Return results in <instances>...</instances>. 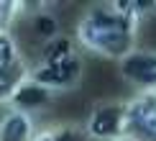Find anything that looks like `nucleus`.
I'll use <instances>...</instances> for the list:
<instances>
[{"label": "nucleus", "instance_id": "obj_10", "mask_svg": "<svg viewBox=\"0 0 156 141\" xmlns=\"http://www.w3.org/2000/svg\"><path fill=\"white\" fill-rule=\"evenodd\" d=\"M31 28H34V34L41 36L44 41H49V38L59 36V21H56L51 13H46V10H41V13H36V16H31Z\"/></svg>", "mask_w": 156, "mask_h": 141}, {"label": "nucleus", "instance_id": "obj_14", "mask_svg": "<svg viewBox=\"0 0 156 141\" xmlns=\"http://www.w3.org/2000/svg\"><path fill=\"white\" fill-rule=\"evenodd\" d=\"M115 141H136V139H131V136H123V139H115Z\"/></svg>", "mask_w": 156, "mask_h": 141}, {"label": "nucleus", "instance_id": "obj_9", "mask_svg": "<svg viewBox=\"0 0 156 141\" xmlns=\"http://www.w3.org/2000/svg\"><path fill=\"white\" fill-rule=\"evenodd\" d=\"M77 54V41L72 36H54L49 38V41L41 44V51H38V64H51V62H62L67 59V56Z\"/></svg>", "mask_w": 156, "mask_h": 141}, {"label": "nucleus", "instance_id": "obj_12", "mask_svg": "<svg viewBox=\"0 0 156 141\" xmlns=\"http://www.w3.org/2000/svg\"><path fill=\"white\" fill-rule=\"evenodd\" d=\"M54 131H56V141H92L87 133H84V128L72 126V123H67V126H54Z\"/></svg>", "mask_w": 156, "mask_h": 141}, {"label": "nucleus", "instance_id": "obj_2", "mask_svg": "<svg viewBox=\"0 0 156 141\" xmlns=\"http://www.w3.org/2000/svg\"><path fill=\"white\" fill-rule=\"evenodd\" d=\"M31 67L10 31H0V103L8 105L10 95L28 80Z\"/></svg>", "mask_w": 156, "mask_h": 141}, {"label": "nucleus", "instance_id": "obj_4", "mask_svg": "<svg viewBox=\"0 0 156 141\" xmlns=\"http://www.w3.org/2000/svg\"><path fill=\"white\" fill-rule=\"evenodd\" d=\"M84 133L92 141H115L126 136V100H105L90 110Z\"/></svg>", "mask_w": 156, "mask_h": 141}, {"label": "nucleus", "instance_id": "obj_3", "mask_svg": "<svg viewBox=\"0 0 156 141\" xmlns=\"http://www.w3.org/2000/svg\"><path fill=\"white\" fill-rule=\"evenodd\" d=\"M28 77L34 82H38L41 87H46L49 92H69V90L80 87L84 77V62L80 54H72L62 62L36 64V67H31Z\"/></svg>", "mask_w": 156, "mask_h": 141}, {"label": "nucleus", "instance_id": "obj_7", "mask_svg": "<svg viewBox=\"0 0 156 141\" xmlns=\"http://www.w3.org/2000/svg\"><path fill=\"white\" fill-rule=\"evenodd\" d=\"M51 103H54V92H49L46 87H41L38 82H34V80L28 77V80H26L23 85L10 95L8 108L21 110V113H28V115H34V118H36L38 113L49 110Z\"/></svg>", "mask_w": 156, "mask_h": 141}, {"label": "nucleus", "instance_id": "obj_1", "mask_svg": "<svg viewBox=\"0 0 156 141\" xmlns=\"http://www.w3.org/2000/svg\"><path fill=\"white\" fill-rule=\"evenodd\" d=\"M138 28L141 26L118 13L113 3H95L77 21L74 41L95 56L120 62L128 51L136 49Z\"/></svg>", "mask_w": 156, "mask_h": 141}, {"label": "nucleus", "instance_id": "obj_6", "mask_svg": "<svg viewBox=\"0 0 156 141\" xmlns=\"http://www.w3.org/2000/svg\"><path fill=\"white\" fill-rule=\"evenodd\" d=\"M118 69L123 80L138 92H156V49L136 46L118 62Z\"/></svg>", "mask_w": 156, "mask_h": 141}, {"label": "nucleus", "instance_id": "obj_11", "mask_svg": "<svg viewBox=\"0 0 156 141\" xmlns=\"http://www.w3.org/2000/svg\"><path fill=\"white\" fill-rule=\"evenodd\" d=\"M28 5L21 0H0V31H10L13 23L26 13Z\"/></svg>", "mask_w": 156, "mask_h": 141}, {"label": "nucleus", "instance_id": "obj_5", "mask_svg": "<svg viewBox=\"0 0 156 141\" xmlns=\"http://www.w3.org/2000/svg\"><path fill=\"white\" fill-rule=\"evenodd\" d=\"M126 136L156 141V92H136L126 100Z\"/></svg>", "mask_w": 156, "mask_h": 141}, {"label": "nucleus", "instance_id": "obj_8", "mask_svg": "<svg viewBox=\"0 0 156 141\" xmlns=\"http://www.w3.org/2000/svg\"><path fill=\"white\" fill-rule=\"evenodd\" d=\"M36 133V118L8 108L0 115V141H31Z\"/></svg>", "mask_w": 156, "mask_h": 141}, {"label": "nucleus", "instance_id": "obj_13", "mask_svg": "<svg viewBox=\"0 0 156 141\" xmlns=\"http://www.w3.org/2000/svg\"><path fill=\"white\" fill-rule=\"evenodd\" d=\"M31 141H56V131L51 128H36V133L31 136Z\"/></svg>", "mask_w": 156, "mask_h": 141}]
</instances>
